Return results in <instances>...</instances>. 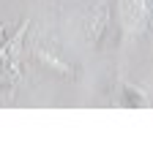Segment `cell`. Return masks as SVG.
Listing matches in <instances>:
<instances>
[{
    "label": "cell",
    "instance_id": "obj_1",
    "mask_svg": "<svg viewBox=\"0 0 153 155\" xmlns=\"http://www.w3.org/2000/svg\"><path fill=\"white\" fill-rule=\"evenodd\" d=\"M25 30H27V22H22L19 25V30L14 33V38L0 49V68H8V74H11V79H16V74H19V52H22V41H25Z\"/></svg>",
    "mask_w": 153,
    "mask_h": 155
},
{
    "label": "cell",
    "instance_id": "obj_2",
    "mask_svg": "<svg viewBox=\"0 0 153 155\" xmlns=\"http://www.w3.org/2000/svg\"><path fill=\"white\" fill-rule=\"evenodd\" d=\"M107 19H110V5L101 0V3L90 11V16H88V22H85V30H88L90 41H99V38L104 35V30H107Z\"/></svg>",
    "mask_w": 153,
    "mask_h": 155
},
{
    "label": "cell",
    "instance_id": "obj_3",
    "mask_svg": "<svg viewBox=\"0 0 153 155\" xmlns=\"http://www.w3.org/2000/svg\"><path fill=\"white\" fill-rule=\"evenodd\" d=\"M33 54H36V60H38L44 68H49L52 74H57V76H66V79H71V76H74V68H71L68 63H63V60H60L55 52H49V49H36Z\"/></svg>",
    "mask_w": 153,
    "mask_h": 155
}]
</instances>
